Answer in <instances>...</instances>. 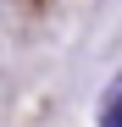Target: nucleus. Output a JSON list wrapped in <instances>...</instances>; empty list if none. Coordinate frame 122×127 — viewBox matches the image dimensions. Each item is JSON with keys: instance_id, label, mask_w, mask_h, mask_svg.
Segmentation results:
<instances>
[{"instance_id": "obj_1", "label": "nucleus", "mask_w": 122, "mask_h": 127, "mask_svg": "<svg viewBox=\"0 0 122 127\" xmlns=\"http://www.w3.org/2000/svg\"><path fill=\"white\" fill-rule=\"evenodd\" d=\"M100 127H122V83H117V94L106 105V116H100Z\"/></svg>"}]
</instances>
